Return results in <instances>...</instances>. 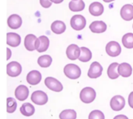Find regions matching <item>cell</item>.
Returning a JSON list of instances; mask_svg holds the SVG:
<instances>
[{"label":"cell","mask_w":133,"mask_h":119,"mask_svg":"<svg viewBox=\"0 0 133 119\" xmlns=\"http://www.w3.org/2000/svg\"><path fill=\"white\" fill-rule=\"evenodd\" d=\"M11 50H10V49L9 48H7V60H9V58H10V57H11Z\"/></svg>","instance_id":"836d02e7"},{"label":"cell","mask_w":133,"mask_h":119,"mask_svg":"<svg viewBox=\"0 0 133 119\" xmlns=\"http://www.w3.org/2000/svg\"><path fill=\"white\" fill-rule=\"evenodd\" d=\"M70 25L75 30H82L87 25V20L82 15H75L70 19Z\"/></svg>","instance_id":"3957f363"},{"label":"cell","mask_w":133,"mask_h":119,"mask_svg":"<svg viewBox=\"0 0 133 119\" xmlns=\"http://www.w3.org/2000/svg\"><path fill=\"white\" fill-rule=\"evenodd\" d=\"M6 36H7L6 43H7V45L10 46L16 47L21 43L20 36L16 33H8Z\"/></svg>","instance_id":"e0dca14e"},{"label":"cell","mask_w":133,"mask_h":119,"mask_svg":"<svg viewBox=\"0 0 133 119\" xmlns=\"http://www.w3.org/2000/svg\"><path fill=\"white\" fill-rule=\"evenodd\" d=\"M118 71L119 75L123 77H129L132 74V67L128 63H122L118 65Z\"/></svg>","instance_id":"ffe728a7"},{"label":"cell","mask_w":133,"mask_h":119,"mask_svg":"<svg viewBox=\"0 0 133 119\" xmlns=\"http://www.w3.org/2000/svg\"><path fill=\"white\" fill-rule=\"evenodd\" d=\"M132 27H133V25H132Z\"/></svg>","instance_id":"8d00e7d4"},{"label":"cell","mask_w":133,"mask_h":119,"mask_svg":"<svg viewBox=\"0 0 133 119\" xmlns=\"http://www.w3.org/2000/svg\"><path fill=\"white\" fill-rule=\"evenodd\" d=\"M40 4L41 5L42 7L47 9V8H49L52 5V2L50 0H40Z\"/></svg>","instance_id":"4dcf8cb0"},{"label":"cell","mask_w":133,"mask_h":119,"mask_svg":"<svg viewBox=\"0 0 133 119\" xmlns=\"http://www.w3.org/2000/svg\"><path fill=\"white\" fill-rule=\"evenodd\" d=\"M89 119H105L104 113L100 110H94L89 115Z\"/></svg>","instance_id":"f546056e"},{"label":"cell","mask_w":133,"mask_h":119,"mask_svg":"<svg viewBox=\"0 0 133 119\" xmlns=\"http://www.w3.org/2000/svg\"><path fill=\"white\" fill-rule=\"evenodd\" d=\"M51 29L55 34H62L66 29V26L64 22L61 20H55L51 23Z\"/></svg>","instance_id":"44dd1931"},{"label":"cell","mask_w":133,"mask_h":119,"mask_svg":"<svg viewBox=\"0 0 133 119\" xmlns=\"http://www.w3.org/2000/svg\"><path fill=\"white\" fill-rule=\"evenodd\" d=\"M44 84L48 89L55 92H60L63 89V86L61 82L52 77H48L45 78Z\"/></svg>","instance_id":"52a82bcc"},{"label":"cell","mask_w":133,"mask_h":119,"mask_svg":"<svg viewBox=\"0 0 133 119\" xmlns=\"http://www.w3.org/2000/svg\"><path fill=\"white\" fill-rule=\"evenodd\" d=\"M30 99H31L33 103H34L37 105H44L48 101V98L47 94L42 91H34L31 94Z\"/></svg>","instance_id":"277c9868"},{"label":"cell","mask_w":133,"mask_h":119,"mask_svg":"<svg viewBox=\"0 0 133 119\" xmlns=\"http://www.w3.org/2000/svg\"><path fill=\"white\" fill-rule=\"evenodd\" d=\"M50 45L49 39L46 36H41L37 39L36 41V50L39 53L46 51Z\"/></svg>","instance_id":"30bf717a"},{"label":"cell","mask_w":133,"mask_h":119,"mask_svg":"<svg viewBox=\"0 0 133 119\" xmlns=\"http://www.w3.org/2000/svg\"><path fill=\"white\" fill-rule=\"evenodd\" d=\"M6 72L9 77H18L22 72V67L19 63L16 61H12L7 64Z\"/></svg>","instance_id":"5b68a950"},{"label":"cell","mask_w":133,"mask_h":119,"mask_svg":"<svg viewBox=\"0 0 133 119\" xmlns=\"http://www.w3.org/2000/svg\"><path fill=\"white\" fill-rule=\"evenodd\" d=\"M37 37L34 34H28L24 39V46L29 51H34L36 50V41Z\"/></svg>","instance_id":"2e32d148"},{"label":"cell","mask_w":133,"mask_h":119,"mask_svg":"<svg viewBox=\"0 0 133 119\" xmlns=\"http://www.w3.org/2000/svg\"><path fill=\"white\" fill-rule=\"evenodd\" d=\"M42 76L38 70H31L26 75V81L30 85H37L41 81Z\"/></svg>","instance_id":"4fadbf2b"},{"label":"cell","mask_w":133,"mask_h":119,"mask_svg":"<svg viewBox=\"0 0 133 119\" xmlns=\"http://www.w3.org/2000/svg\"><path fill=\"white\" fill-rule=\"evenodd\" d=\"M90 13L94 16H100L104 12V6L99 2H94L89 6Z\"/></svg>","instance_id":"ac0fdd59"},{"label":"cell","mask_w":133,"mask_h":119,"mask_svg":"<svg viewBox=\"0 0 133 119\" xmlns=\"http://www.w3.org/2000/svg\"><path fill=\"white\" fill-rule=\"evenodd\" d=\"M60 119H76V112L72 109L62 111L59 115Z\"/></svg>","instance_id":"83f0119b"},{"label":"cell","mask_w":133,"mask_h":119,"mask_svg":"<svg viewBox=\"0 0 133 119\" xmlns=\"http://www.w3.org/2000/svg\"><path fill=\"white\" fill-rule=\"evenodd\" d=\"M106 52L110 57H115L121 54L122 47L118 42L110 41L106 46Z\"/></svg>","instance_id":"8992f818"},{"label":"cell","mask_w":133,"mask_h":119,"mask_svg":"<svg viewBox=\"0 0 133 119\" xmlns=\"http://www.w3.org/2000/svg\"><path fill=\"white\" fill-rule=\"evenodd\" d=\"M52 3H55V4H59L61 2H62L64 0H50Z\"/></svg>","instance_id":"e575fe53"},{"label":"cell","mask_w":133,"mask_h":119,"mask_svg":"<svg viewBox=\"0 0 133 119\" xmlns=\"http://www.w3.org/2000/svg\"><path fill=\"white\" fill-rule=\"evenodd\" d=\"M64 74L68 78L76 80L81 76V70L76 64H69L64 67Z\"/></svg>","instance_id":"6da1fadb"},{"label":"cell","mask_w":133,"mask_h":119,"mask_svg":"<svg viewBox=\"0 0 133 119\" xmlns=\"http://www.w3.org/2000/svg\"><path fill=\"white\" fill-rule=\"evenodd\" d=\"M122 44L125 48H128V49L133 48V33H129L123 36Z\"/></svg>","instance_id":"4316f807"},{"label":"cell","mask_w":133,"mask_h":119,"mask_svg":"<svg viewBox=\"0 0 133 119\" xmlns=\"http://www.w3.org/2000/svg\"><path fill=\"white\" fill-rule=\"evenodd\" d=\"M104 2H113V1H115V0H103Z\"/></svg>","instance_id":"d590c367"},{"label":"cell","mask_w":133,"mask_h":119,"mask_svg":"<svg viewBox=\"0 0 133 119\" xmlns=\"http://www.w3.org/2000/svg\"><path fill=\"white\" fill-rule=\"evenodd\" d=\"M90 29L92 33H102L106 31L107 25L103 21H94L90 25Z\"/></svg>","instance_id":"d6986e66"},{"label":"cell","mask_w":133,"mask_h":119,"mask_svg":"<svg viewBox=\"0 0 133 119\" xmlns=\"http://www.w3.org/2000/svg\"><path fill=\"white\" fill-rule=\"evenodd\" d=\"M118 63H112L109 67L108 68V76L109 77V78L115 80L118 78L119 77V74L118 71Z\"/></svg>","instance_id":"d4e9b609"},{"label":"cell","mask_w":133,"mask_h":119,"mask_svg":"<svg viewBox=\"0 0 133 119\" xmlns=\"http://www.w3.org/2000/svg\"><path fill=\"white\" fill-rule=\"evenodd\" d=\"M29 95V89L25 85H19L15 90V97L20 101L27 98Z\"/></svg>","instance_id":"9a60e30c"},{"label":"cell","mask_w":133,"mask_h":119,"mask_svg":"<svg viewBox=\"0 0 133 119\" xmlns=\"http://www.w3.org/2000/svg\"><path fill=\"white\" fill-rule=\"evenodd\" d=\"M51 62H52V58L49 55H43L37 59L38 65L44 68L48 67L51 64Z\"/></svg>","instance_id":"484cf974"},{"label":"cell","mask_w":133,"mask_h":119,"mask_svg":"<svg viewBox=\"0 0 133 119\" xmlns=\"http://www.w3.org/2000/svg\"><path fill=\"white\" fill-rule=\"evenodd\" d=\"M113 119H129L127 116L124 115H116Z\"/></svg>","instance_id":"d6a6232c"},{"label":"cell","mask_w":133,"mask_h":119,"mask_svg":"<svg viewBox=\"0 0 133 119\" xmlns=\"http://www.w3.org/2000/svg\"><path fill=\"white\" fill-rule=\"evenodd\" d=\"M110 105H111V108L112 110H114L115 112L121 111L124 108V107L125 105V100L122 96L116 95L111 98Z\"/></svg>","instance_id":"9c48e42d"},{"label":"cell","mask_w":133,"mask_h":119,"mask_svg":"<svg viewBox=\"0 0 133 119\" xmlns=\"http://www.w3.org/2000/svg\"><path fill=\"white\" fill-rule=\"evenodd\" d=\"M79 98L80 100L85 104L92 103L96 98V91L92 88H84L79 94Z\"/></svg>","instance_id":"7a4b0ae2"},{"label":"cell","mask_w":133,"mask_h":119,"mask_svg":"<svg viewBox=\"0 0 133 119\" xmlns=\"http://www.w3.org/2000/svg\"><path fill=\"white\" fill-rule=\"evenodd\" d=\"M7 24L10 29H19L22 25V19L19 15L12 14L10 16H9L7 19Z\"/></svg>","instance_id":"5bb4252c"},{"label":"cell","mask_w":133,"mask_h":119,"mask_svg":"<svg viewBox=\"0 0 133 119\" xmlns=\"http://www.w3.org/2000/svg\"><path fill=\"white\" fill-rule=\"evenodd\" d=\"M69 7L72 12H80L84 9L85 3L83 0H72L69 3Z\"/></svg>","instance_id":"603a6c76"},{"label":"cell","mask_w":133,"mask_h":119,"mask_svg":"<svg viewBox=\"0 0 133 119\" xmlns=\"http://www.w3.org/2000/svg\"><path fill=\"white\" fill-rule=\"evenodd\" d=\"M17 108V103L16 100L12 98H7V112L13 113Z\"/></svg>","instance_id":"f1b7e54d"},{"label":"cell","mask_w":133,"mask_h":119,"mask_svg":"<svg viewBox=\"0 0 133 119\" xmlns=\"http://www.w3.org/2000/svg\"><path fill=\"white\" fill-rule=\"evenodd\" d=\"M122 18L125 21H131L133 19V5L131 4L124 5L120 11Z\"/></svg>","instance_id":"7c38bea8"},{"label":"cell","mask_w":133,"mask_h":119,"mask_svg":"<svg viewBox=\"0 0 133 119\" xmlns=\"http://www.w3.org/2000/svg\"><path fill=\"white\" fill-rule=\"evenodd\" d=\"M80 55V47L76 44H70L66 49V56L71 60H75Z\"/></svg>","instance_id":"8fae6325"},{"label":"cell","mask_w":133,"mask_h":119,"mask_svg":"<svg viewBox=\"0 0 133 119\" xmlns=\"http://www.w3.org/2000/svg\"><path fill=\"white\" fill-rule=\"evenodd\" d=\"M19 111L23 115L26 116V117H30L34 114L35 108H34V105H32L30 103H24L20 107Z\"/></svg>","instance_id":"7402d4cb"},{"label":"cell","mask_w":133,"mask_h":119,"mask_svg":"<svg viewBox=\"0 0 133 119\" xmlns=\"http://www.w3.org/2000/svg\"><path fill=\"white\" fill-rule=\"evenodd\" d=\"M129 105L132 108H133V91L130 93L129 96Z\"/></svg>","instance_id":"1f68e13d"},{"label":"cell","mask_w":133,"mask_h":119,"mask_svg":"<svg viewBox=\"0 0 133 119\" xmlns=\"http://www.w3.org/2000/svg\"><path fill=\"white\" fill-rule=\"evenodd\" d=\"M92 58V53L90 49L87 47L83 46L80 48V55L79 57V60L81 62H88Z\"/></svg>","instance_id":"cb8c5ba5"},{"label":"cell","mask_w":133,"mask_h":119,"mask_svg":"<svg viewBox=\"0 0 133 119\" xmlns=\"http://www.w3.org/2000/svg\"><path fill=\"white\" fill-rule=\"evenodd\" d=\"M103 72V67L97 61L93 62L88 70V77L92 79L98 78L101 76Z\"/></svg>","instance_id":"ba28073f"}]
</instances>
